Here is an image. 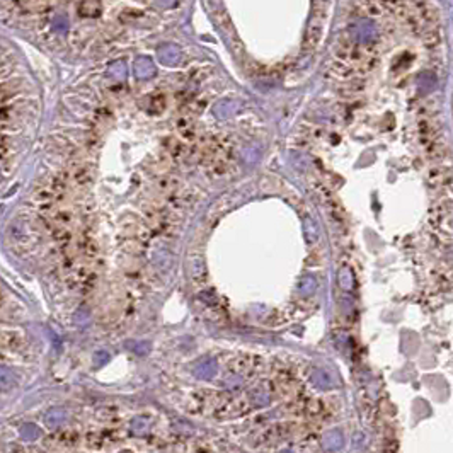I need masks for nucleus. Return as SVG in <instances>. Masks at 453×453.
<instances>
[{"label": "nucleus", "mask_w": 453, "mask_h": 453, "mask_svg": "<svg viewBox=\"0 0 453 453\" xmlns=\"http://www.w3.org/2000/svg\"><path fill=\"white\" fill-rule=\"evenodd\" d=\"M329 16V0H314V9H312L310 21H308L307 34L304 41V51H315L319 43L324 36L325 22Z\"/></svg>", "instance_id": "obj_1"}, {"label": "nucleus", "mask_w": 453, "mask_h": 453, "mask_svg": "<svg viewBox=\"0 0 453 453\" xmlns=\"http://www.w3.org/2000/svg\"><path fill=\"white\" fill-rule=\"evenodd\" d=\"M344 443V436L339 429H332V431L325 433L324 438H322V448L325 452H338L339 448Z\"/></svg>", "instance_id": "obj_2"}, {"label": "nucleus", "mask_w": 453, "mask_h": 453, "mask_svg": "<svg viewBox=\"0 0 453 453\" xmlns=\"http://www.w3.org/2000/svg\"><path fill=\"white\" fill-rule=\"evenodd\" d=\"M65 418H66L65 409H63V407H53V409H49V411L46 412L45 424L48 426V428H58V426H62L63 422H65Z\"/></svg>", "instance_id": "obj_3"}, {"label": "nucleus", "mask_w": 453, "mask_h": 453, "mask_svg": "<svg viewBox=\"0 0 453 453\" xmlns=\"http://www.w3.org/2000/svg\"><path fill=\"white\" fill-rule=\"evenodd\" d=\"M17 385L14 373L7 368V366H0V390H12Z\"/></svg>", "instance_id": "obj_4"}, {"label": "nucleus", "mask_w": 453, "mask_h": 453, "mask_svg": "<svg viewBox=\"0 0 453 453\" xmlns=\"http://www.w3.org/2000/svg\"><path fill=\"white\" fill-rule=\"evenodd\" d=\"M215 373H216L215 359H206V361H203L201 365L198 366V370H196V375H198L199 378H211Z\"/></svg>", "instance_id": "obj_5"}, {"label": "nucleus", "mask_w": 453, "mask_h": 453, "mask_svg": "<svg viewBox=\"0 0 453 453\" xmlns=\"http://www.w3.org/2000/svg\"><path fill=\"white\" fill-rule=\"evenodd\" d=\"M298 290H300V293H302V295H305V296L312 295V293L317 290V281H315L314 276H305V278L300 281Z\"/></svg>", "instance_id": "obj_6"}, {"label": "nucleus", "mask_w": 453, "mask_h": 453, "mask_svg": "<svg viewBox=\"0 0 453 453\" xmlns=\"http://www.w3.org/2000/svg\"><path fill=\"white\" fill-rule=\"evenodd\" d=\"M21 436L26 441H36L41 436V431H39V428L36 424H26L21 429Z\"/></svg>", "instance_id": "obj_7"}, {"label": "nucleus", "mask_w": 453, "mask_h": 453, "mask_svg": "<svg viewBox=\"0 0 453 453\" xmlns=\"http://www.w3.org/2000/svg\"><path fill=\"white\" fill-rule=\"evenodd\" d=\"M339 285H341L344 290L353 288V276H351V271H349V269L342 268L341 271H339Z\"/></svg>", "instance_id": "obj_8"}, {"label": "nucleus", "mask_w": 453, "mask_h": 453, "mask_svg": "<svg viewBox=\"0 0 453 453\" xmlns=\"http://www.w3.org/2000/svg\"><path fill=\"white\" fill-rule=\"evenodd\" d=\"M131 429L136 433V435H142V433H145V431H146V422L143 421V419H140V418L133 419V422H131Z\"/></svg>", "instance_id": "obj_9"}, {"label": "nucleus", "mask_w": 453, "mask_h": 453, "mask_svg": "<svg viewBox=\"0 0 453 453\" xmlns=\"http://www.w3.org/2000/svg\"><path fill=\"white\" fill-rule=\"evenodd\" d=\"M94 358H97V359H96V363H97V365H99V363L108 361L109 355H108V353H104V351H99V353H96V355H94Z\"/></svg>", "instance_id": "obj_10"}, {"label": "nucleus", "mask_w": 453, "mask_h": 453, "mask_svg": "<svg viewBox=\"0 0 453 453\" xmlns=\"http://www.w3.org/2000/svg\"><path fill=\"white\" fill-rule=\"evenodd\" d=\"M283 453H290V452H283Z\"/></svg>", "instance_id": "obj_11"}]
</instances>
